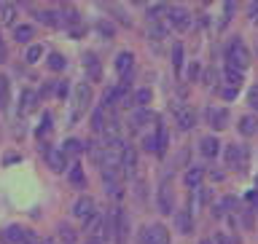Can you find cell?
Returning a JSON list of instances; mask_svg holds the SVG:
<instances>
[{"instance_id":"obj_25","label":"cell","mask_w":258,"mask_h":244,"mask_svg":"<svg viewBox=\"0 0 258 244\" xmlns=\"http://www.w3.org/2000/svg\"><path fill=\"white\" fill-rule=\"evenodd\" d=\"M46 64H48V70H54V72H59V70H64L68 67V59H64L62 54H48V59H46Z\"/></svg>"},{"instance_id":"obj_9","label":"cell","mask_w":258,"mask_h":244,"mask_svg":"<svg viewBox=\"0 0 258 244\" xmlns=\"http://www.w3.org/2000/svg\"><path fill=\"white\" fill-rule=\"evenodd\" d=\"M245 161H247V150H245V145H229L226 148V164L234 167V169H242L245 167Z\"/></svg>"},{"instance_id":"obj_10","label":"cell","mask_w":258,"mask_h":244,"mask_svg":"<svg viewBox=\"0 0 258 244\" xmlns=\"http://www.w3.org/2000/svg\"><path fill=\"white\" fill-rule=\"evenodd\" d=\"M207 121H210V126H213L215 132H221V129H226V124H229V110L226 108H210Z\"/></svg>"},{"instance_id":"obj_15","label":"cell","mask_w":258,"mask_h":244,"mask_svg":"<svg viewBox=\"0 0 258 244\" xmlns=\"http://www.w3.org/2000/svg\"><path fill=\"white\" fill-rule=\"evenodd\" d=\"M84 70H86V75L92 78V80H100L102 78V67H100V62H97L94 54H86L84 56Z\"/></svg>"},{"instance_id":"obj_23","label":"cell","mask_w":258,"mask_h":244,"mask_svg":"<svg viewBox=\"0 0 258 244\" xmlns=\"http://www.w3.org/2000/svg\"><path fill=\"white\" fill-rule=\"evenodd\" d=\"M22 108H19V113H32L38 108V92H24L22 94Z\"/></svg>"},{"instance_id":"obj_45","label":"cell","mask_w":258,"mask_h":244,"mask_svg":"<svg viewBox=\"0 0 258 244\" xmlns=\"http://www.w3.org/2000/svg\"><path fill=\"white\" fill-rule=\"evenodd\" d=\"M250 19L258 24V3H250Z\"/></svg>"},{"instance_id":"obj_46","label":"cell","mask_w":258,"mask_h":244,"mask_svg":"<svg viewBox=\"0 0 258 244\" xmlns=\"http://www.w3.org/2000/svg\"><path fill=\"white\" fill-rule=\"evenodd\" d=\"M188 75H191V80H197V75H199V64H197V62L188 67Z\"/></svg>"},{"instance_id":"obj_14","label":"cell","mask_w":258,"mask_h":244,"mask_svg":"<svg viewBox=\"0 0 258 244\" xmlns=\"http://www.w3.org/2000/svg\"><path fill=\"white\" fill-rule=\"evenodd\" d=\"M199 150H202L205 158H215L218 153H221V142H218V137H202Z\"/></svg>"},{"instance_id":"obj_24","label":"cell","mask_w":258,"mask_h":244,"mask_svg":"<svg viewBox=\"0 0 258 244\" xmlns=\"http://www.w3.org/2000/svg\"><path fill=\"white\" fill-rule=\"evenodd\" d=\"M202 177H205V172H202L199 167H191L188 172H185V185H188V188H199Z\"/></svg>"},{"instance_id":"obj_50","label":"cell","mask_w":258,"mask_h":244,"mask_svg":"<svg viewBox=\"0 0 258 244\" xmlns=\"http://www.w3.org/2000/svg\"><path fill=\"white\" fill-rule=\"evenodd\" d=\"M0 62H6V43H3V38H0Z\"/></svg>"},{"instance_id":"obj_44","label":"cell","mask_w":258,"mask_h":244,"mask_svg":"<svg viewBox=\"0 0 258 244\" xmlns=\"http://www.w3.org/2000/svg\"><path fill=\"white\" fill-rule=\"evenodd\" d=\"M213 244H234L229 236H226V233H215V241Z\"/></svg>"},{"instance_id":"obj_34","label":"cell","mask_w":258,"mask_h":244,"mask_svg":"<svg viewBox=\"0 0 258 244\" xmlns=\"http://www.w3.org/2000/svg\"><path fill=\"white\" fill-rule=\"evenodd\" d=\"M97 32H100L102 38H113V32H116V27H113L110 22H97Z\"/></svg>"},{"instance_id":"obj_28","label":"cell","mask_w":258,"mask_h":244,"mask_svg":"<svg viewBox=\"0 0 258 244\" xmlns=\"http://www.w3.org/2000/svg\"><path fill=\"white\" fill-rule=\"evenodd\" d=\"M151 118H153V116H151V110H137L135 116H132V129H140V126H145Z\"/></svg>"},{"instance_id":"obj_51","label":"cell","mask_w":258,"mask_h":244,"mask_svg":"<svg viewBox=\"0 0 258 244\" xmlns=\"http://www.w3.org/2000/svg\"><path fill=\"white\" fill-rule=\"evenodd\" d=\"M202 244H213V241H210V239H205V241H202Z\"/></svg>"},{"instance_id":"obj_20","label":"cell","mask_w":258,"mask_h":244,"mask_svg":"<svg viewBox=\"0 0 258 244\" xmlns=\"http://www.w3.org/2000/svg\"><path fill=\"white\" fill-rule=\"evenodd\" d=\"M32 35H35V30H32L30 24H19V27H14V40H16V43H30Z\"/></svg>"},{"instance_id":"obj_32","label":"cell","mask_w":258,"mask_h":244,"mask_svg":"<svg viewBox=\"0 0 258 244\" xmlns=\"http://www.w3.org/2000/svg\"><path fill=\"white\" fill-rule=\"evenodd\" d=\"M8 105V78L0 75V110Z\"/></svg>"},{"instance_id":"obj_11","label":"cell","mask_w":258,"mask_h":244,"mask_svg":"<svg viewBox=\"0 0 258 244\" xmlns=\"http://www.w3.org/2000/svg\"><path fill=\"white\" fill-rule=\"evenodd\" d=\"M169 22H172V27H177V30H188L191 14L180 6H175V8H169Z\"/></svg>"},{"instance_id":"obj_39","label":"cell","mask_w":258,"mask_h":244,"mask_svg":"<svg viewBox=\"0 0 258 244\" xmlns=\"http://www.w3.org/2000/svg\"><path fill=\"white\" fill-rule=\"evenodd\" d=\"M48 132H51V116H48V113H43V124L38 126V137L43 140V134H48Z\"/></svg>"},{"instance_id":"obj_18","label":"cell","mask_w":258,"mask_h":244,"mask_svg":"<svg viewBox=\"0 0 258 244\" xmlns=\"http://www.w3.org/2000/svg\"><path fill=\"white\" fill-rule=\"evenodd\" d=\"M86 150H89V142L84 145L81 140H76V137H73V140H68V142H64V148H62L64 156H81V153H86Z\"/></svg>"},{"instance_id":"obj_48","label":"cell","mask_w":258,"mask_h":244,"mask_svg":"<svg viewBox=\"0 0 258 244\" xmlns=\"http://www.w3.org/2000/svg\"><path fill=\"white\" fill-rule=\"evenodd\" d=\"M3 161H6V164H14V161H19V156H16V153H8Z\"/></svg>"},{"instance_id":"obj_26","label":"cell","mask_w":258,"mask_h":244,"mask_svg":"<svg viewBox=\"0 0 258 244\" xmlns=\"http://www.w3.org/2000/svg\"><path fill=\"white\" fill-rule=\"evenodd\" d=\"M223 80H226V84H229V89H237V92H239V86H242V72L239 70H226L223 72Z\"/></svg>"},{"instance_id":"obj_33","label":"cell","mask_w":258,"mask_h":244,"mask_svg":"<svg viewBox=\"0 0 258 244\" xmlns=\"http://www.w3.org/2000/svg\"><path fill=\"white\" fill-rule=\"evenodd\" d=\"M143 148L148 150V153H159V137H156V134H148V137L143 140Z\"/></svg>"},{"instance_id":"obj_17","label":"cell","mask_w":258,"mask_h":244,"mask_svg":"<svg viewBox=\"0 0 258 244\" xmlns=\"http://www.w3.org/2000/svg\"><path fill=\"white\" fill-rule=\"evenodd\" d=\"M175 225H177V231L180 233H188L194 231V220H191V212H175Z\"/></svg>"},{"instance_id":"obj_1","label":"cell","mask_w":258,"mask_h":244,"mask_svg":"<svg viewBox=\"0 0 258 244\" xmlns=\"http://www.w3.org/2000/svg\"><path fill=\"white\" fill-rule=\"evenodd\" d=\"M226 62H229L231 70H239V72L250 64V54H247V48H245V43H242L239 35L226 46Z\"/></svg>"},{"instance_id":"obj_12","label":"cell","mask_w":258,"mask_h":244,"mask_svg":"<svg viewBox=\"0 0 258 244\" xmlns=\"http://www.w3.org/2000/svg\"><path fill=\"white\" fill-rule=\"evenodd\" d=\"M129 233V215L124 209H116V244H126Z\"/></svg>"},{"instance_id":"obj_37","label":"cell","mask_w":258,"mask_h":244,"mask_svg":"<svg viewBox=\"0 0 258 244\" xmlns=\"http://www.w3.org/2000/svg\"><path fill=\"white\" fill-rule=\"evenodd\" d=\"M172 64L177 70H180V64H183V46L180 43H172Z\"/></svg>"},{"instance_id":"obj_5","label":"cell","mask_w":258,"mask_h":244,"mask_svg":"<svg viewBox=\"0 0 258 244\" xmlns=\"http://www.w3.org/2000/svg\"><path fill=\"white\" fill-rule=\"evenodd\" d=\"M40 153L46 156V164L51 167V172H64V167H68V156L62 153V148H51V145H40Z\"/></svg>"},{"instance_id":"obj_35","label":"cell","mask_w":258,"mask_h":244,"mask_svg":"<svg viewBox=\"0 0 258 244\" xmlns=\"http://www.w3.org/2000/svg\"><path fill=\"white\" fill-rule=\"evenodd\" d=\"M164 11H167V6H164V3L151 6V8H148V19H151V22H156V19H161V14H164Z\"/></svg>"},{"instance_id":"obj_41","label":"cell","mask_w":258,"mask_h":244,"mask_svg":"<svg viewBox=\"0 0 258 244\" xmlns=\"http://www.w3.org/2000/svg\"><path fill=\"white\" fill-rule=\"evenodd\" d=\"M247 102H250V108H253V110H258V86H255V89H250Z\"/></svg>"},{"instance_id":"obj_2","label":"cell","mask_w":258,"mask_h":244,"mask_svg":"<svg viewBox=\"0 0 258 244\" xmlns=\"http://www.w3.org/2000/svg\"><path fill=\"white\" fill-rule=\"evenodd\" d=\"M89 102H92V89L89 84H78L76 92H73V113H70V124H76V121L86 113Z\"/></svg>"},{"instance_id":"obj_8","label":"cell","mask_w":258,"mask_h":244,"mask_svg":"<svg viewBox=\"0 0 258 244\" xmlns=\"http://www.w3.org/2000/svg\"><path fill=\"white\" fill-rule=\"evenodd\" d=\"M175 124L180 132H188V129L197 124V113L191 108H185V105H175Z\"/></svg>"},{"instance_id":"obj_52","label":"cell","mask_w":258,"mask_h":244,"mask_svg":"<svg viewBox=\"0 0 258 244\" xmlns=\"http://www.w3.org/2000/svg\"><path fill=\"white\" fill-rule=\"evenodd\" d=\"M43 244H51V241H43Z\"/></svg>"},{"instance_id":"obj_21","label":"cell","mask_w":258,"mask_h":244,"mask_svg":"<svg viewBox=\"0 0 258 244\" xmlns=\"http://www.w3.org/2000/svg\"><path fill=\"white\" fill-rule=\"evenodd\" d=\"M121 167H124L126 172H132V169L137 167V153H135V148H126V145H124V150H121Z\"/></svg>"},{"instance_id":"obj_47","label":"cell","mask_w":258,"mask_h":244,"mask_svg":"<svg viewBox=\"0 0 258 244\" xmlns=\"http://www.w3.org/2000/svg\"><path fill=\"white\" fill-rule=\"evenodd\" d=\"M237 97V89H223V100H234Z\"/></svg>"},{"instance_id":"obj_49","label":"cell","mask_w":258,"mask_h":244,"mask_svg":"<svg viewBox=\"0 0 258 244\" xmlns=\"http://www.w3.org/2000/svg\"><path fill=\"white\" fill-rule=\"evenodd\" d=\"M86 244H105L100 236H86Z\"/></svg>"},{"instance_id":"obj_27","label":"cell","mask_w":258,"mask_h":244,"mask_svg":"<svg viewBox=\"0 0 258 244\" xmlns=\"http://www.w3.org/2000/svg\"><path fill=\"white\" fill-rule=\"evenodd\" d=\"M14 19H16V6L3 3V8H0V22H3V24H14Z\"/></svg>"},{"instance_id":"obj_16","label":"cell","mask_w":258,"mask_h":244,"mask_svg":"<svg viewBox=\"0 0 258 244\" xmlns=\"http://www.w3.org/2000/svg\"><path fill=\"white\" fill-rule=\"evenodd\" d=\"M102 225H105V217H102V215H94V217H89V220L84 223V231H86V236H100V239H102Z\"/></svg>"},{"instance_id":"obj_42","label":"cell","mask_w":258,"mask_h":244,"mask_svg":"<svg viewBox=\"0 0 258 244\" xmlns=\"http://www.w3.org/2000/svg\"><path fill=\"white\" fill-rule=\"evenodd\" d=\"M64 22H68V24H76V22H78V14L73 11V8H64Z\"/></svg>"},{"instance_id":"obj_53","label":"cell","mask_w":258,"mask_h":244,"mask_svg":"<svg viewBox=\"0 0 258 244\" xmlns=\"http://www.w3.org/2000/svg\"><path fill=\"white\" fill-rule=\"evenodd\" d=\"M0 8H3V3H0Z\"/></svg>"},{"instance_id":"obj_6","label":"cell","mask_w":258,"mask_h":244,"mask_svg":"<svg viewBox=\"0 0 258 244\" xmlns=\"http://www.w3.org/2000/svg\"><path fill=\"white\" fill-rule=\"evenodd\" d=\"M97 215V201L92 196H78L76 199V204H73V217H78V220H89V217H94Z\"/></svg>"},{"instance_id":"obj_7","label":"cell","mask_w":258,"mask_h":244,"mask_svg":"<svg viewBox=\"0 0 258 244\" xmlns=\"http://www.w3.org/2000/svg\"><path fill=\"white\" fill-rule=\"evenodd\" d=\"M156 204H159V212L161 215H172V209H175V193H172V185H169L167 180L159 185Z\"/></svg>"},{"instance_id":"obj_29","label":"cell","mask_w":258,"mask_h":244,"mask_svg":"<svg viewBox=\"0 0 258 244\" xmlns=\"http://www.w3.org/2000/svg\"><path fill=\"white\" fill-rule=\"evenodd\" d=\"M40 56H43V46H30L27 54H24V62L35 64V62H40Z\"/></svg>"},{"instance_id":"obj_36","label":"cell","mask_w":258,"mask_h":244,"mask_svg":"<svg viewBox=\"0 0 258 244\" xmlns=\"http://www.w3.org/2000/svg\"><path fill=\"white\" fill-rule=\"evenodd\" d=\"M54 16H56V14H51V11H38V22L48 24V27H56V24H59V22H56Z\"/></svg>"},{"instance_id":"obj_40","label":"cell","mask_w":258,"mask_h":244,"mask_svg":"<svg viewBox=\"0 0 258 244\" xmlns=\"http://www.w3.org/2000/svg\"><path fill=\"white\" fill-rule=\"evenodd\" d=\"M59 236H62L64 241H68V244H73V241H76V233H73V228H70V225H59Z\"/></svg>"},{"instance_id":"obj_13","label":"cell","mask_w":258,"mask_h":244,"mask_svg":"<svg viewBox=\"0 0 258 244\" xmlns=\"http://www.w3.org/2000/svg\"><path fill=\"white\" fill-rule=\"evenodd\" d=\"M132 67H135V54L132 51H121L118 56H116V70H118V75H129L132 72Z\"/></svg>"},{"instance_id":"obj_22","label":"cell","mask_w":258,"mask_h":244,"mask_svg":"<svg viewBox=\"0 0 258 244\" xmlns=\"http://www.w3.org/2000/svg\"><path fill=\"white\" fill-rule=\"evenodd\" d=\"M239 132L245 134V137H253V134L258 132L255 118H253V116H242V118H239Z\"/></svg>"},{"instance_id":"obj_38","label":"cell","mask_w":258,"mask_h":244,"mask_svg":"<svg viewBox=\"0 0 258 244\" xmlns=\"http://www.w3.org/2000/svg\"><path fill=\"white\" fill-rule=\"evenodd\" d=\"M92 129H94V132H102V129H105V116H102V110H94V116H92Z\"/></svg>"},{"instance_id":"obj_31","label":"cell","mask_w":258,"mask_h":244,"mask_svg":"<svg viewBox=\"0 0 258 244\" xmlns=\"http://www.w3.org/2000/svg\"><path fill=\"white\" fill-rule=\"evenodd\" d=\"M148 38H153V40L167 38V24H156V22H153L151 27H148Z\"/></svg>"},{"instance_id":"obj_3","label":"cell","mask_w":258,"mask_h":244,"mask_svg":"<svg viewBox=\"0 0 258 244\" xmlns=\"http://www.w3.org/2000/svg\"><path fill=\"white\" fill-rule=\"evenodd\" d=\"M140 244H169V231L161 223L145 225L140 231Z\"/></svg>"},{"instance_id":"obj_43","label":"cell","mask_w":258,"mask_h":244,"mask_svg":"<svg viewBox=\"0 0 258 244\" xmlns=\"http://www.w3.org/2000/svg\"><path fill=\"white\" fill-rule=\"evenodd\" d=\"M215 80H218V72H215V70H207V72H205V86H213Z\"/></svg>"},{"instance_id":"obj_30","label":"cell","mask_w":258,"mask_h":244,"mask_svg":"<svg viewBox=\"0 0 258 244\" xmlns=\"http://www.w3.org/2000/svg\"><path fill=\"white\" fill-rule=\"evenodd\" d=\"M148 102H151V89H140V92L132 97V105H137V108H145Z\"/></svg>"},{"instance_id":"obj_4","label":"cell","mask_w":258,"mask_h":244,"mask_svg":"<svg viewBox=\"0 0 258 244\" xmlns=\"http://www.w3.org/2000/svg\"><path fill=\"white\" fill-rule=\"evenodd\" d=\"M3 241L6 244H35V233L22 228V225H8L3 231Z\"/></svg>"},{"instance_id":"obj_19","label":"cell","mask_w":258,"mask_h":244,"mask_svg":"<svg viewBox=\"0 0 258 244\" xmlns=\"http://www.w3.org/2000/svg\"><path fill=\"white\" fill-rule=\"evenodd\" d=\"M68 180H70L73 188H86V175H84V169H81L78 164H76V167H70Z\"/></svg>"}]
</instances>
